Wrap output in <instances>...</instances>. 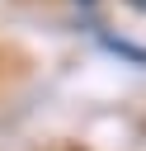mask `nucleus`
<instances>
[{
    "label": "nucleus",
    "mask_w": 146,
    "mask_h": 151,
    "mask_svg": "<svg viewBox=\"0 0 146 151\" xmlns=\"http://www.w3.org/2000/svg\"><path fill=\"white\" fill-rule=\"evenodd\" d=\"M127 5H132V9H141V14H146V0H127Z\"/></svg>",
    "instance_id": "1"
}]
</instances>
